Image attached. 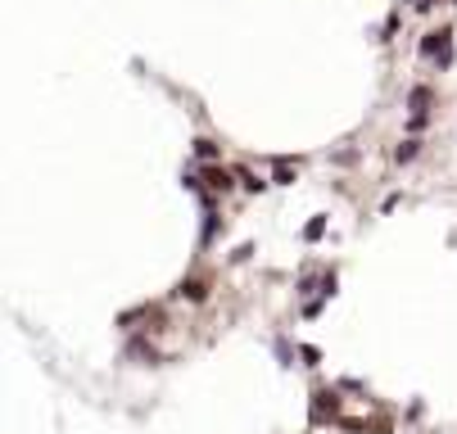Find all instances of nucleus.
<instances>
[{"instance_id": "f257e3e1", "label": "nucleus", "mask_w": 457, "mask_h": 434, "mask_svg": "<svg viewBox=\"0 0 457 434\" xmlns=\"http://www.w3.org/2000/svg\"><path fill=\"white\" fill-rule=\"evenodd\" d=\"M421 50H425V59H435L439 68H448V64H453V32H448V27H444V32H430L421 41Z\"/></svg>"}, {"instance_id": "f03ea898", "label": "nucleus", "mask_w": 457, "mask_h": 434, "mask_svg": "<svg viewBox=\"0 0 457 434\" xmlns=\"http://www.w3.org/2000/svg\"><path fill=\"white\" fill-rule=\"evenodd\" d=\"M177 294H181V299H190V304H199V299H208V281L190 276V281H181V285H177Z\"/></svg>"}, {"instance_id": "7ed1b4c3", "label": "nucleus", "mask_w": 457, "mask_h": 434, "mask_svg": "<svg viewBox=\"0 0 457 434\" xmlns=\"http://www.w3.org/2000/svg\"><path fill=\"white\" fill-rule=\"evenodd\" d=\"M408 108H412V118H425V108H430V87H412V91H408Z\"/></svg>"}, {"instance_id": "20e7f679", "label": "nucleus", "mask_w": 457, "mask_h": 434, "mask_svg": "<svg viewBox=\"0 0 457 434\" xmlns=\"http://www.w3.org/2000/svg\"><path fill=\"white\" fill-rule=\"evenodd\" d=\"M313 421H326V412H335V389H317L313 393Z\"/></svg>"}, {"instance_id": "39448f33", "label": "nucleus", "mask_w": 457, "mask_h": 434, "mask_svg": "<svg viewBox=\"0 0 457 434\" xmlns=\"http://www.w3.org/2000/svg\"><path fill=\"white\" fill-rule=\"evenodd\" d=\"M208 190H231V176L222 172V168H213V172H208Z\"/></svg>"}, {"instance_id": "423d86ee", "label": "nucleus", "mask_w": 457, "mask_h": 434, "mask_svg": "<svg viewBox=\"0 0 457 434\" xmlns=\"http://www.w3.org/2000/svg\"><path fill=\"white\" fill-rule=\"evenodd\" d=\"M322 231H326V217H313L304 227V240H322Z\"/></svg>"}, {"instance_id": "0eeeda50", "label": "nucleus", "mask_w": 457, "mask_h": 434, "mask_svg": "<svg viewBox=\"0 0 457 434\" xmlns=\"http://www.w3.org/2000/svg\"><path fill=\"white\" fill-rule=\"evenodd\" d=\"M394 159H399V163H412V159H416V141H403L399 150H394Z\"/></svg>"}, {"instance_id": "6e6552de", "label": "nucleus", "mask_w": 457, "mask_h": 434, "mask_svg": "<svg viewBox=\"0 0 457 434\" xmlns=\"http://www.w3.org/2000/svg\"><path fill=\"white\" fill-rule=\"evenodd\" d=\"M195 154H199V159H218V145H213V141H195Z\"/></svg>"}, {"instance_id": "1a4fd4ad", "label": "nucleus", "mask_w": 457, "mask_h": 434, "mask_svg": "<svg viewBox=\"0 0 457 434\" xmlns=\"http://www.w3.org/2000/svg\"><path fill=\"white\" fill-rule=\"evenodd\" d=\"M276 181H281V185H290V181H294V172H290V163H276Z\"/></svg>"}]
</instances>
